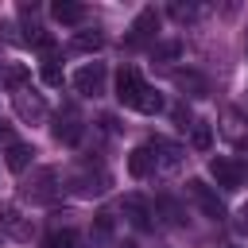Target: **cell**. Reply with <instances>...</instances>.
Returning a JSON list of instances; mask_svg holds the SVG:
<instances>
[{
    "mask_svg": "<svg viewBox=\"0 0 248 248\" xmlns=\"http://www.w3.org/2000/svg\"><path fill=\"white\" fill-rule=\"evenodd\" d=\"M108 236H112V213H97V221H93V232H89L93 248H97V244H105Z\"/></svg>",
    "mask_w": 248,
    "mask_h": 248,
    "instance_id": "cell-20",
    "label": "cell"
},
{
    "mask_svg": "<svg viewBox=\"0 0 248 248\" xmlns=\"http://www.w3.org/2000/svg\"><path fill=\"white\" fill-rule=\"evenodd\" d=\"M155 205H159V209L167 213V221H170V225H182V221H186V213H182V205H178L174 198H159Z\"/></svg>",
    "mask_w": 248,
    "mask_h": 248,
    "instance_id": "cell-23",
    "label": "cell"
},
{
    "mask_svg": "<svg viewBox=\"0 0 248 248\" xmlns=\"http://www.w3.org/2000/svg\"><path fill=\"white\" fill-rule=\"evenodd\" d=\"M101 46H105V35L101 31H78V39H74V50H81V54L101 50Z\"/></svg>",
    "mask_w": 248,
    "mask_h": 248,
    "instance_id": "cell-19",
    "label": "cell"
},
{
    "mask_svg": "<svg viewBox=\"0 0 248 248\" xmlns=\"http://www.w3.org/2000/svg\"><path fill=\"white\" fill-rule=\"evenodd\" d=\"M143 89H147V81L140 78V70L124 66V70L116 74V101H120V105L136 108V101H140V93H143Z\"/></svg>",
    "mask_w": 248,
    "mask_h": 248,
    "instance_id": "cell-4",
    "label": "cell"
},
{
    "mask_svg": "<svg viewBox=\"0 0 248 248\" xmlns=\"http://www.w3.org/2000/svg\"><path fill=\"white\" fill-rule=\"evenodd\" d=\"M105 81H108L105 62H85V66L74 74V89H78L81 97H101V93H105Z\"/></svg>",
    "mask_w": 248,
    "mask_h": 248,
    "instance_id": "cell-1",
    "label": "cell"
},
{
    "mask_svg": "<svg viewBox=\"0 0 248 248\" xmlns=\"http://www.w3.org/2000/svg\"><path fill=\"white\" fill-rule=\"evenodd\" d=\"M178 43H159V46H151V58H178Z\"/></svg>",
    "mask_w": 248,
    "mask_h": 248,
    "instance_id": "cell-25",
    "label": "cell"
},
{
    "mask_svg": "<svg viewBox=\"0 0 248 248\" xmlns=\"http://www.w3.org/2000/svg\"><path fill=\"white\" fill-rule=\"evenodd\" d=\"M81 136H85V124H81L74 112H66V116L54 120V140H58V143L74 147V143H81Z\"/></svg>",
    "mask_w": 248,
    "mask_h": 248,
    "instance_id": "cell-11",
    "label": "cell"
},
{
    "mask_svg": "<svg viewBox=\"0 0 248 248\" xmlns=\"http://www.w3.org/2000/svg\"><path fill=\"white\" fill-rule=\"evenodd\" d=\"M170 120H174L178 128H190V124H194V116H190L186 105H174V108H170Z\"/></svg>",
    "mask_w": 248,
    "mask_h": 248,
    "instance_id": "cell-26",
    "label": "cell"
},
{
    "mask_svg": "<svg viewBox=\"0 0 248 248\" xmlns=\"http://www.w3.org/2000/svg\"><path fill=\"white\" fill-rule=\"evenodd\" d=\"M27 81H31V74H27L23 66H8V70H4V85H8L12 93H19Z\"/></svg>",
    "mask_w": 248,
    "mask_h": 248,
    "instance_id": "cell-21",
    "label": "cell"
},
{
    "mask_svg": "<svg viewBox=\"0 0 248 248\" xmlns=\"http://www.w3.org/2000/svg\"><path fill=\"white\" fill-rule=\"evenodd\" d=\"M12 101H16V112H19V120H27V124H39V120H46V101H43L39 93H31V89H19V93H12Z\"/></svg>",
    "mask_w": 248,
    "mask_h": 248,
    "instance_id": "cell-7",
    "label": "cell"
},
{
    "mask_svg": "<svg viewBox=\"0 0 248 248\" xmlns=\"http://www.w3.org/2000/svg\"><path fill=\"white\" fill-rule=\"evenodd\" d=\"M0 232H8L12 240H31V217H23L16 205L0 209Z\"/></svg>",
    "mask_w": 248,
    "mask_h": 248,
    "instance_id": "cell-8",
    "label": "cell"
},
{
    "mask_svg": "<svg viewBox=\"0 0 248 248\" xmlns=\"http://www.w3.org/2000/svg\"><path fill=\"white\" fill-rule=\"evenodd\" d=\"M50 16H54L62 27H78V23L85 19V4H74V0H58V4H50Z\"/></svg>",
    "mask_w": 248,
    "mask_h": 248,
    "instance_id": "cell-12",
    "label": "cell"
},
{
    "mask_svg": "<svg viewBox=\"0 0 248 248\" xmlns=\"http://www.w3.org/2000/svg\"><path fill=\"white\" fill-rule=\"evenodd\" d=\"M43 248H78V232L74 229H54V232H46Z\"/></svg>",
    "mask_w": 248,
    "mask_h": 248,
    "instance_id": "cell-18",
    "label": "cell"
},
{
    "mask_svg": "<svg viewBox=\"0 0 248 248\" xmlns=\"http://www.w3.org/2000/svg\"><path fill=\"white\" fill-rule=\"evenodd\" d=\"M0 136H8V124H4V120H0Z\"/></svg>",
    "mask_w": 248,
    "mask_h": 248,
    "instance_id": "cell-29",
    "label": "cell"
},
{
    "mask_svg": "<svg viewBox=\"0 0 248 248\" xmlns=\"http://www.w3.org/2000/svg\"><path fill=\"white\" fill-rule=\"evenodd\" d=\"M136 112H147V116H155V112H163V97H159V89H143L140 93V101H136Z\"/></svg>",
    "mask_w": 248,
    "mask_h": 248,
    "instance_id": "cell-17",
    "label": "cell"
},
{
    "mask_svg": "<svg viewBox=\"0 0 248 248\" xmlns=\"http://www.w3.org/2000/svg\"><path fill=\"white\" fill-rule=\"evenodd\" d=\"M54 190H58V174L50 167H39L31 174V182L23 186V198H31V202H54Z\"/></svg>",
    "mask_w": 248,
    "mask_h": 248,
    "instance_id": "cell-5",
    "label": "cell"
},
{
    "mask_svg": "<svg viewBox=\"0 0 248 248\" xmlns=\"http://www.w3.org/2000/svg\"><path fill=\"white\" fill-rule=\"evenodd\" d=\"M186 190H190V198L202 205V213H205L209 221H221V217H225V205H221V198L213 194V186H205L202 178H190V182H186Z\"/></svg>",
    "mask_w": 248,
    "mask_h": 248,
    "instance_id": "cell-6",
    "label": "cell"
},
{
    "mask_svg": "<svg viewBox=\"0 0 248 248\" xmlns=\"http://www.w3.org/2000/svg\"><path fill=\"white\" fill-rule=\"evenodd\" d=\"M124 213L136 229H151V209H147L143 198H124Z\"/></svg>",
    "mask_w": 248,
    "mask_h": 248,
    "instance_id": "cell-14",
    "label": "cell"
},
{
    "mask_svg": "<svg viewBox=\"0 0 248 248\" xmlns=\"http://www.w3.org/2000/svg\"><path fill=\"white\" fill-rule=\"evenodd\" d=\"M209 174L217 178L221 190H240V182H244V167L236 159H229V155H213L209 159Z\"/></svg>",
    "mask_w": 248,
    "mask_h": 248,
    "instance_id": "cell-2",
    "label": "cell"
},
{
    "mask_svg": "<svg viewBox=\"0 0 248 248\" xmlns=\"http://www.w3.org/2000/svg\"><path fill=\"white\" fill-rule=\"evenodd\" d=\"M31 143H8V155H4V163H8V170L12 174H23L27 170V163H31Z\"/></svg>",
    "mask_w": 248,
    "mask_h": 248,
    "instance_id": "cell-13",
    "label": "cell"
},
{
    "mask_svg": "<svg viewBox=\"0 0 248 248\" xmlns=\"http://www.w3.org/2000/svg\"><path fill=\"white\" fill-rule=\"evenodd\" d=\"M190 143H194L198 151H209V143H213V128H209V124H202V120H194V132H190Z\"/></svg>",
    "mask_w": 248,
    "mask_h": 248,
    "instance_id": "cell-22",
    "label": "cell"
},
{
    "mask_svg": "<svg viewBox=\"0 0 248 248\" xmlns=\"http://www.w3.org/2000/svg\"><path fill=\"white\" fill-rule=\"evenodd\" d=\"M174 85L190 89V97H205V93H209L205 78H202V74H194V70H174Z\"/></svg>",
    "mask_w": 248,
    "mask_h": 248,
    "instance_id": "cell-15",
    "label": "cell"
},
{
    "mask_svg": "<svg viewBox=\"0 0 248 248\" xmlns=\"http://www.w3.org/2000/svg\"><path fill=\"white\" fill-rule=\"evenodd\" d=\"M46 85H62V66L58 62H43V74H39Z\"/></svg>",
    "mask_w": 248,
    "mask_h": 248,
    "instance_id": "cell-24",
    "label": "cell"
},
{
    "mask_svg": "<svg viewBox=\"0 0 248 248\" xmlns=\"http://www.w3.org/2000/svg\"><path fill=\"white\" fill-rule=\"evenodd\" d=\"M232 143H248V128H244V116L236 108H225V128H221Z\"/></svg>",
    "mask_w": 248,
    "mask_h": 248,
    "instance_id": "cell-16",
    "label": "cell"
},
{
    "mask_svg": "<svg viewBox=\"0 0 248 248\" xmlns=\"http://www.w3.org/2000/svg\"><path fill=\"white\" fill-rule=\"evenodd\" d=\"M170 16H174V19H194V8H182V4H174V8H170Z\"/></svg>",
    "mask_w": 248,
    "mask_h": 248,
    "instance_id": "cell-27",
    "label": "cell"
},
{
    "mask_svg": "<svg viewBox=\"0 0 248 248\" xmlns=\"http://www.w3.org/2000/svg\"><path fill=\"white\" fill-rule=\"evenodd\" d=\"M155 163H159L155 147H151V143H140V147L128 155V174H132V178H147V174L155 170Z\"/></svg>",
    "mask_w": 248,
    "mask_h": 248,
    "instance_id": "cell-10",
    "label": "cell"
},
{
    "mask_svg": "<svg viewBox=\"0 0 248 248\" xmlns=\"http://www.w3.org/2000/svg\"><path fill=\"white\" fill-rule=\"evenodd\" d=\"M155 35H159V12H155V8H143V12L132 19V31H128L124 46H143V43L155 39Z\"/></svg>",
    "mask_w": 248,
    "mask_h": 248,
    "instance_id": "cell-3",
    "label": "cell"
},
{
    "mask_svg": "<svg viewBox=\"0 0 248 248\" xmlns=\"http://www.w3.org/2000/svg\"><path fill=\"white\" fill-rule=\"evenodd\" d=\"M112 186V178L105 174V170H97V174H78V178H70V190L78 194V198H101L105 190Z\"/></svg>",
    "mask_w": 248,
    "mask_h": 248,
    "instance_id": "cell-9",
    "label": "cell"
},
{
    "mask_svg": "<svg viewBox=\"0 0 248 248\" xmlns=\"http://www.w3.org/2000/svg\"><path fill=\"white\" fill-rule=\"evenodd\" d=\"M236 229H240V232H244V236H248V205H244V209H240V213H236Z\"/></svg>",
    "mask_w": 248,
    "mask_h": 248,
    "instance_id": "cell-28",
    "label": "cell"
}]
</instances>
